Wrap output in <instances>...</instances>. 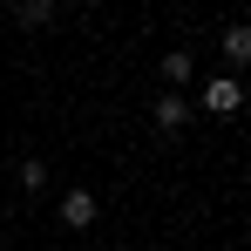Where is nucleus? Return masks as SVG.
I'll use <instances>...</instances> for the list:
<instances>
[{"instance_id": "1", "label": "nucleus", "mask_w": 251, "mask_h": 251, "mask_svg": "<svg viewBox=\"0 0 251 251\" xmlns=\"http://www.w3.org/2000/svg\"><path fill=\"white\" fill-rule=\"evenodd\" d=\"M245 109V75H210L204 82V116H238Z\"/></svg>"}, {"instance_id": "7", "label": "nucleus", "mask_w": 251, "mask_h": 251, "mask_svg": "<svg viewBox=\"0 0 251 251\" xmlns=\"http://www.w3.org/2000/svg\"><path fill=\"white\" fill-rule=\"evenodd\" d=\"M21 190H27V197H41V190H48V163H41V156L21 163Z\"/></svg>"}, {"instance_id": "4", "label": "nucleus", "mask_w": 251, "mask_h": 251, "mask_svg": "<svg viewBox=\"0 0 251 251\" xmlns=\"http://www.w3.org/2000/svg\"><path fill=\"white\" fill-rule=\"evenodd\" d=\"M224 61L231 68H251V21H231L224 27Z\"/></svg>"}, {"instance_id": "2", "label": "nucleus", "mask_w": 251, "mask_h": 251, "mask_svg": "<svg viewBox=\"0 0 251 251\" xmlns=\"http://www.w3.org/2000/svg\"><path fill=\"white\" fill-rule=\"evenodd\" d=\"M95 190H82V183H68V190H61V224H68V231H88V224H95Z\"/></svg>"}, {"instance_id": "6", "label": "nucleus", "mask_w": 251, "mask_h": 251, "mask_svg": "<svg viewBox=\"0 0 251 251\" xmlns=\"http://www.w3.org/2000/svg\"><path fill=\"white\" fill-rule=\"evenodd\" d=\"M156 75H163V82L176 88V95H183V82H190V75H197V61H190V54H183V48H170V54H163V68H156Z\"/></svg>"}, {"instance_id": "3", "label": "nucleus", "mask_w": 251, "mask_h": 251, "mask_svg": "<svg viewBox=\"0 0 251 251\" xmlns=\"http://www.w3.org/2000/svg\"><path fill=\"white\" fill-rule=\"evenodd\" d=\"M156 129H163V136H183V129H190V102H183L176 88L156 95Z\"/></svg>"}, {"instance_id": "5", "label": "nucleus", "mask_w": 251, "mask_h": 251, "mask_svg": "<svg viewBox=\"0 0 251 251\" xmlns=\"http://www.w3.org/2000/svg\"><path fill=\"white\" fill-rule=\"evenodd\" d=\"M14 21H21L27 34H41L48 21H54V0H14Z\"/></svg>"}]
</instances>
